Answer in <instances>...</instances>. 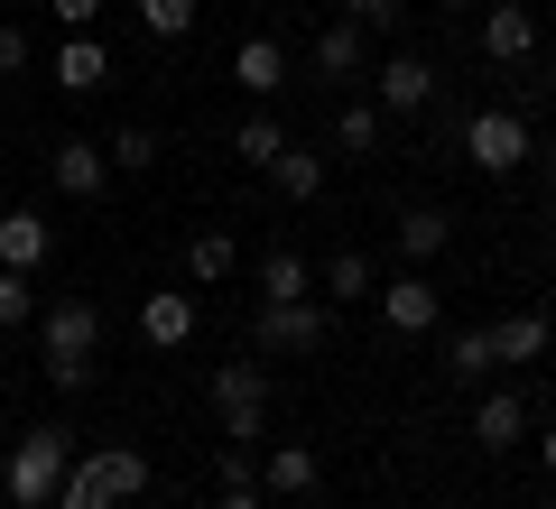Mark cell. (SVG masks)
Masks as SVG:
<instances>
[{
    "label": "cell",
    "instance_id": "1",
    "mask_svg": "<svg viewBox=\"0 0 556 509\" xmlns=\"http://www.w3.org/2000/svg\"><path fill=\"white\" fill-rule=\"evenodd\" d=\"M38 343H47V380H56L65 398L93 390V361H102V306H93V296H56V306L38 315Z\"/></svg>",
    "mask_w": 556,
    "mask_h": 509
},
{
    "label": "cell",
    "instance_id": "2",
    "mask_svg": "<svg viewBox=\"0 0 556 509\" xmlns=\"http://www.w3.org/2000/svg\"><path fill=\"white\" fill-rule=\"evenodd\" d=\"M65 463H75V435L65 427H28L20 445H10V463H0V491H10V509H47L65 482Z\"/></svg>",
    "mask_w": 556,
    "mask_h": 509
},
{
    "label": "cell",
    "instance_id": "3",
    "mask_svg": "<svg viewBox=\"0 0 556 509\" xmlns=\"http://www.w3.org/2000/svg\"><path fill=\"white\" fill-rule=\"evenodd\" d=\"M455 149L473 157L482 177H519V167H529V157H538V130H529V120H519V112H473V120H464V130H455Z\"/></svg>",
    "mask_w": 556,
    "mask_h": 509
},
{
    "label": "cell",
    "instance_id": "4",
    "mask_svg": "<svg viewBox=\"0 0 556 509\" xmlns=\"http://www.w3.org/2000/svg\"><path fill=\"white\" fill-rule=\"evenodd\" d=\"M214 417L232 445H260V427H269V371H251V361H223L214 371Z\"/></svg>",
    "mask_w": 556,
    "mask_h": 509
},
{
    "label": "cell",
    "instance_id": "5",
    "mask_svg": "<svg viewBox=\"0 0 556 509\" xmlns=\"http://www.w3.org/2000/svg\"><path fill=\"white\" fill-rule=\"evenodd\" d=\"M325 333H334V306L325 296H288V306H260L251 343L260 353H325Z\"/></svg>",
    "mask_w": 556,
    "mask_h": 509
},
{
    "label": "cell",
    "instance_id": "6",
    "mask_svg": "<svg viewBox=\"0 0 556 509\" xmlns=\"http://www.w3.org/2000/svg\"><path fill=\"white\" fill-rule=\"evenodd\" d=\"M47 186H56L65 204H102V195H112V157H102V139H56V149H47Z\"/></svg>",
    "mask_w": 556,
    "mask_h": 509
},
{
    "label": "cell",
    "instance_id": "7",
    "mask_svg": "<svg viewBox=\"0 0 556 509\" xmlns=\"http://www.w3.org/2000/svg\"><path fill=\"white\" fill-rule=\"evenodd\" d=\"M538 47H547V28H538L529 0H482V56L492 65H529Z\"/></svg>",
    "mask_w": 556,
    "mask_h": 509
},
{
    "label": "cell",
    "instance_id": "8",
    "mask_svg": "<svg viewBox=\"0 0 556 509\" xmlns=\"http://www.w3.org/2000/svg\"><path fill=\"white\" fill-rule=\"evenodd\" d=\"M380 325H390V333H437V325H445L437 278H427V269H399V278H390V296H380Z\"/></svg>",
    "mask_w": 556,
    "mask_h": 509
},
{
    "label": "cell",
    "instance_id": "9",
    "mask_svg": "<svg viewBox=\"0 0 556 509\" xmlns=\"http://www.w3.org/2000/svg\"><path fill=\"white\" fill-rule=\"evenodd\" d=\"M47 251H56V222L38 214V204H0V269H47Z\"/></svg>",
    "mask_w": 556,
    "mask_h": 509
},
{
    "label": "cell",
    "instance_id": "10",
    "mask_svg": "<svg viewBox=\"0 0 556 509\" xmlns=\"http://www.w3.org/2000/svg\"><path fill=\"white\" fill-rule=\"evenodd\" d=\"M112 75H121V65H112V47H102L93 38V28H65V47H56V84H65V93H112Z\"/></svg>",
    "mask_w": 556,
    "mask_h": 509
},
{
    "label": "cell",
    "instance_id": "11",
    "mask_svg": "<svg viewBox=\"0 0 556 509\" xmlns=\"http://www.w3.org/2000/svg\"><path fill=\"white\" fill-rule=\"evenodd\" d=\"M473 445H482V454L529 445V398H519V390H482V398H473Z\"/></svg>",
    "mask_w": 556,
    "mask_h": 509
},
{
    "label": "cell",
    "instance_id": "12",
    "mask_svg": "<svg viewBox=\"0 0 556 509\" xmlns=\"http://www.w3.org/2000/svg\"><path fill=\"white\" fill-rule=\"evenodd\" d=\"M547 343H556V325H547L538 306H519V315H501V325H492L501 371H538V361H547Z\"/></svg>",
    "mask_w": 556,
    "mask_h": 509
},
{
    "label": "cell",
    "instance_id": "13",
    "mask_svg": "<svg viewBox=\"0 0 556 509\" xmlns=\"http://www.w3.org/2000/svg\"><path fill=\"white\" fill-rule=\"evenodd\" d=\"M139 343H149V353H186V343H195V296H139Z\"/></svg>",
    "mask_w": 556,
    "mask_h": 509
},
{
    "label": "cell",
    "instance_id": "14",
    "mask_svg": "<svg viewBox=\"0 0 556 509\" xmlns=\"http://www.w3.org/2000/svg\"><path fill=\"white\" fill-rule=\"evenodd\" d=\"M371 84H380V112H427L445 75H437V65H427V56H390V65H380Z\"/></svg>",
    "mask_w": 556,
    "mask_h": 509
},
{
    "label": "cell",
    "instance_id": "15",
    "mask_svg": "<svg viewBox=\"0 0 556 509\" xmlns=\"http://www.w3.org/2000/svg\"><path fill=\"white\" fill-rule=\"evenodd\" d=\"M316 482H325L316 445H269V454H260V491H269V500H306Z\"/></svg>",
    "mask_w": 556,
    "mask_h": 509
},
{
    "label": "cell",
    "instance_id": "16",
    "mask_svg": "<svg viewBox=\"0 0 556 509\" xmlns=\"http://www.w3.org/2000/svg\"><path fill=\"white\" fill-rule=\"evenodd\" d=\"M362 47H371V38H362L353 20L316 28V47H306V75H316V84H353V75H362Z\"/></svg>",
    "mask_w": 556,
    "mask_h": 509
},
{
    "label": "cell",
    "instance_id": "17",
    "mask_svg": "<svg viewBox=\"0 0 556 509\" xmlns=\"http://www.w3.org/2000/svg\"><path fill=\"white\" fill-rule=\"evenodd\" d=\"M84 472H93L112 500H139V491H149V454H139V445H93V454H84Z\"/></svg>",
    "mask_w": 556,
    "mask_h": 509
},
{
    "label": "cell",
    "instance_id": "18",
    "mask_svg": "<svg viewBox=\"0 0 556 509\" xmlns=\"http://www.w3.org/2000/svg\"><path fill=\"white\" fill-rule=\"evenodd\" d=\"M232 84L241 93H278V84H288V47L278 38H241L232 47Z\"/></svg>",
    "mask_w": 556,
    "mask_h": 509
},
{
    "label": "cell",
    "instance_id": "19",
    "mask_svg": "<svg viewBox=\"0 0 556 509\" xmlns=\"http://www.w3.org/2000/svg\"><path fill=\"white\" fill-rule=\"evenodd\" d=\"M269 186H278L288 204H316V195H325V149H298V139H288L278 167H269Z\"/></svg>",
    "mask_w": 556,
    "mask_h": 509
},
{
    "label": "cell",
    "instance_id": "20",
    "mask_svg": "<svg viewBox=\"0 0 556 509\" xmlns=\"http://www.w3.org/2000/svg\"><path fill=\"white\" fill-rule=\"evenodd\" d=\"M390 241H399V259H437L445 241H455V222H445L437 204H408V214L390 222Z\"/></svg>",
    "mask_w": 556,
    "mask_h": 509
},
{
    "label": "cell",
    "instance_id": "21",
    "mask_svg": "<svg viewBox=\"0 0 556 509\" xmlns=\"http://www.w3.org/2000/svg\"><path fill=\"white\" fill-rule=\"evenodd\" d=\"M288 296H316L306 251H269V259H260V306H288Z\"/></svg>",
    "mask_w": 556,
    "mask_h": 509
},
{
    "label": "cell",
    "instance_id": "22",
    "mask_svg": "<svg viewBox=\"0 0 556 509\" xmlns=\"http://www.w3.org/2000/svg\"><path fill=\"white\" fill-rule=\"evenodd\" d=\"M445 371H455L464 390H482V380L501 371V353H492V325H464V333H455V353H445Z\"/></svg>",
    "mask_w": 556,
    "mask_h": 509
},
{
    "label": "cell",
    "instance_id": "23",
    "mask_svg": "<svg viewBox=\"0 0 556 509\" xmlns=\"http://www.w3.org/2000/svg\"><path fill=\"white\" fill-rule=\"evenodd\" d=\"M159 149H167V139H159V130H139V120H130V130H112V139H102V157H112V177H149V167H159Z\"/></svg>",
    "mask_w": 556,
    "mask_h": 509
},
{
    "label": "cell",
    "instance_id": "24",
    "mask_svg": "<svg viewBox=\"0 0 556 509\" xmlns=\"http://www.w3.org/2000/svg\"><path fill=\"white\" fill-rule=\"evenodd\" d=\"M232 149H241V167H251V177H269V167H278V149H288V130H278L269 112H251V120L232 130Z\"/></svg>",
    "mask_w": 556,
    "mask_h": 509
},
{
    "label": "cell",
    "instance_id": "25",
    "mask_svg": "<svg viewBox=\"0 0 556 509\" xmlns=\"http://www.w3.org/2000/svg\"><path fill=\"white\" fill-rule=\"evenodd\" d=\"M186 269H195L204 288H223V278L241 269V241L232 232H195V241H186Z\"/></svg>",
    "mask_w": 556,
    "mask_h": 509
},
{
    "label": "cell",
    "instance_id": "26",
    "mask_svg": "<svg viewBox=\"0 0 556 509\" xmlns=\"http://www.w3.org/2000/svg\"><path fill=\"white\" fill-rule=\"evenodd\" d=\"M380 120H390V112H380V102H343V112H334V149L371 157V149H380Z\"/></svg>",
    "mask_w": 556,
    "mask_h": 509
},
{
    "label": "cell",
    "instance_id": "27",
    "mask_svg": "<svg viewBox=\"0 0 556 509\" xmlns=\"http://www.w3.org/2000/svg\"><path fill=\"white\" fill-rule=\"evenodd\" d=\"M371 288H380L371 251H334V259H325V296H371Z\"/></svg>",
    "mask_w": 556,
    "mask_h": 509
},
{
    "label": "cell",
    "instance_id": "28",
    "mask_svg": "<svg viewBox=\"0 0 556 509\" xmlns=\"http://www.w3.org/2000/svg\"><path fill=\"white\" fill-rule=\"evenodd\" d=\"M195 10H204V0H139V28H149L159 47H177L186 28H195Z\"/></svg>",
    "mask_w": 556,
    "mask_h": 509
},
{
    "label": "cell",
    "instance_id": "29",
    "mask_svg": "<svg viewBox=\"0 0 556 509\" xmlns=\"http://www.w3.org/2000/svg\"><path fill=\"white\" fill-rule=\"evenodd\" d=\"M47 509H121V500H112V491L93 482V472H84V454H75V463H65V482H56V500H47Z\"/></svg>",
    "mask_w": 556,
    "mask_h": 509
},
{
    "label": "cell",
    "instance_id": "30",
    "mask_svg": "<svg viewBox=\"0 0 556 509\" xmlns=\"http://www.w3.org/2000/svg\"><path fill=\"white\" fill-rule=\"evenodd\" d=\"M28 315H38V288H28V269H0V333H20Z\"/></svg>",
    "mask_w": 556,
    "mask_h": 509
},
{
    "label": "cell",
    "instance_id": "31",
    "mask_svg": "<svg viewBox=\"0 0 556 509\" xmlns=\"http://www.w3.org/2000/svg\"><path fill=\"white\" fill-rule=\"evenodd\" d=\"M343 20H353L362 38H390V28L408 20V0H343Z\"/></svg>",
    "mask_w": 556,
    "mask_h": 509
},
{
    "label": "cell",
    "instance_id": "32",
    "mask_svg": "<svg viewBox=\"0 0 556 509\" xmlns=\"http://www.w3.org/2000/svg\"><path fill=\"white\" fill-rule=\"evenodd\" d=\"M214 482H223V491H232V482H260L251 445H232V435H223V454H214Z\"/></svg>",
    "mask_w": 556,
    "mask_h": 509
},
{
    "label": "cell",
    "instance_id": "33",
    "mask_svg": "<svg viewBox=\"0 0 556 509\" xmlns=\"http://www.w3.org/2000/svg\"><path fill=\"white\" fill-rule=\"evenodd\" d=\"M28 56H38V38H28V28H10V20H0V75H28Z\"/></svg>",
    "mask_w": 556,
    "mask_h": 509
},
{
    "label": "cell",
    "instance_id": "34",
    "mask_svg": "<svg viewBox=\"0 0 556 509\" xmlns=\"http://www.w3.org/2000/svg\"><path fill=\"white\" fill-rule=\"evenodd\" d=\"M47 10H56V28H93L102 20V0H47Z\"/></svg>",
    "mask_w": 556,
    "mask_h": 509
},
{
    "label": "cell",
    "instance_id": "35",
    "mask_svg": "<svg viewBox=\"0 0 556 509\" xmlns=\"http://www.w3.org/2000/svg\"><path fill=\"white\" fill-rule=\"evenodd\" d=\"M214 509H269V491H260V482H232V491H223Z\"/></svg>",
    "mask_w": 556,
    "mask_h": 509
},
{
    "label": "cell",
    "instance_id": "36",
    "mask_svg": "<svg viewBox=\"0 0 556 509\" xmlns=\"http://www.w3.org/2000/svg\"><path fill=\"white\" fill-rule=\"evenodd\" d=\"M538 463L556 472V417H547V427H538Z\"/></svg>",
    "mask_w": 556,
    "mask_h": 509
},
{
    "label": "cell",
    "instance_id": "37",
    "mask_svg": "<svg viewBox=\"0 0 556 509\" xmlns=\"http://www.w3.org/2000/svg\"><path fill=\"white\" fill-rule=\"evenodd\" d=\"M547 204H556V149H547Z\"/></svg>",
    "mask_w": 556,
    "mask_h": 509
},
{
    "label": "cell",
    "instance_id": "38",
    "mask_svg": "<svg viewBox=\"0 0 556 509\" xmlns=\"http://www.w3.org/2000/svg\"><path fill=\"white\" fill-rule=\"evenodd\" d=\"M455 10H482V0H455Z\"/></svg>",
    "mask_w": 556,
    "mask_h": 509
}]
</instances>
